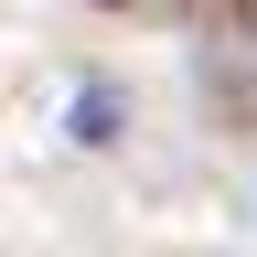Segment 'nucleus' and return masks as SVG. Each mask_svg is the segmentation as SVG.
I'll list each match as a JSON object with an SVG mask.
<instances>
[{"mask_svg":"<svg viewBox=\"0 0 257 257\" xmlns=\"http://www.w3.org/2000/svg\"><path fill=\"white\" fill-rule=\"evenodd\" d=\"M107 11H118V0H107Z\"/></svg>","mask_w":257,"mask_h":257,"instance_id":"1","label":"nucleus"}]
</instances>
